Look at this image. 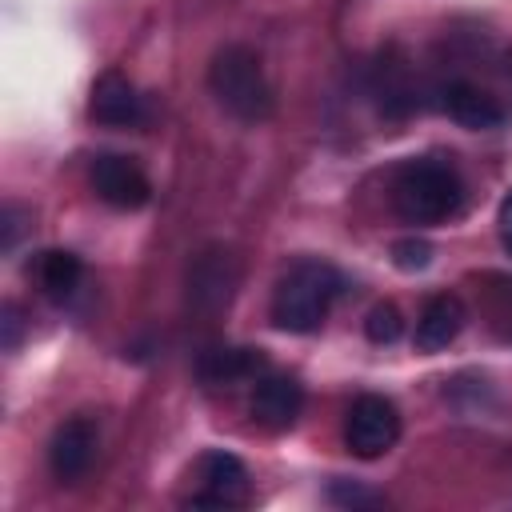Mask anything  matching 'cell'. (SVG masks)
<instances>
[{
  "label": "cell",
  "instance_id": "6",
  "mask_svg": "<svg viewBox=\"0 0 512 512\" xmlns=\"http://www.w3.org/2000/svg\"><path fill=\"white\" fill-rule=\"evenodd\" d=\"M92 188L104 204L124 208V212H136L152 200V184L140 172V164L128 156H116V152H100L92 160Z\"/></svg>",
  "mask_w": 512,
  "mask_h": 512
},
{
  "label": "cell",
  "instance_id": "19",
  "mask_svg": "<svg viewBox=\"0 0 512 512\" xmlns=\"http://www.w3.org/2000/svg\"><path fill=\"white\" fill-rule=\"evenodd\" d=\"M496 232H500L504 252L512 256V188H508V192H504V200H500V212H496Z\"/></svg>",
  "mask_w": 512,
  "mask_h": 512
},
{
  "label": "cell",
  "instance_id": "1",
  "mask_svg": "<svg viewBox=\"0 0 512 512\" xmlns=\"http://www.w3.org/2000/svg\"><path fill=\"white\" fill-rule=\"evenodd\" d=\"M344 280L332 264L324 260H296L272 292V324L284 332H316L332 308V300L340 296Z\"/></svg>",
  "mask_w": 512,
  "mask_h": 512
},
{
  "label": "cell",
  "instance_id": "7",
  "mask_svg": "<svg viewBox=\"0 0 512 512\" xmlns=\"http://www.w3.org/2000/svg\"><path fill=\"white\" fill-rule=\"evenodd\" d=\"M96 420L88 416H72L64 420L52 440H48V468L60 484H76L88 468H92V456H96Z\"/></svg>",
  "mask_w": 512,
  "mask_h": 512
},
{
  "label": "cell",
  "instance_id": "2",
  "mask_svg": "<svg viewBox=\"0 0 512 512\" xmlns=\"http://www.w3.org/2000/svg\"><path fill=\"white\" fill-rule=\"evenodd\" d=\"M464 204V180L456 176L452 164L420 156L400 164L396 180H392V208L400 212V220L408 224H440L448 216H456Z\"/></svg>",
  "mask_w": 512,
  "mask_h": 512
},
{
  "label": "cell",
  "instance_id": "20",
  "mask_svg": "<svg viewBox=\"0 0 512 512\" xmlns=\"http://www.w3.org/2000/svg\"><path fill=\"white\" fill-rule=\"evenodd\" d=\"M16 340H20V312H16V304H4V348L12 352Z\"/></svg>",
  "mask_w": 512,
  "mask_h": 512
},
{
  "label": "cell",
  "instance_id": "18",
  "mask_svg": "<svg viewBox=\"0 0 512 512\" xmlns=\"http://www.w3.org/2000/svg\"><path fill=\"white\" fill-rule=\"evenodd\" d=\"M0 228H4V252H12L16 240H20V204H4V212H0Z\"/></svg>",
  "mask_w": 512,
  "mask_h": 512
},
{
  "label": "cell",
  "instance_id": "12",
  "mask_svg": "<svg viewBox=\"0 0 512 512\" xmlns=\"http://www.w3.org/2000/svg\"><path fill=\"white\" fill-rule=\"evenodd\" d=\"M440 108L460 124V128H472V132H484V128H496L504 124V108L492 92L468 84V80H452L444 84L440 92Z\"/></svg>",
  "mask_w": 512,
  "mask_h": 512
},
{
  "label": "cell",
  "instance_id": "3",
  "mask_svg": "<svg viewBox=\"0 0 512 512\" xmlns=\"http://www.w3.org/2000/svg\"><path fill=\"white\" fill-rule=\"evenodd\" d=\"M208 88L216 96V104L244 120V124H260L272 116L276 100H272V84L264 76L260 56L248 44H224L212 64H208Z\"/></svg>",
  "mask_w": 512,
  "mask_h": 512
},
{
  "label": "cell",
  "instance_id": "16",
  "mask_svg": "<svg viewBox=\"0 0 512 512\" xmlns=\"http://www.w3.org/2000/svg\"><path fill=\"white\" fill-rule=\"evenodd\" d=\"M392 264L400 272H424L432 264V244L424 236H404L392 244Z\"/></svg>",
  "mask_w": 512,
  "mask_h": 512
},
{
  "label": "cell",
  "instance_id": "14",
  "mask_svg": "<svg viewBox=\"0 0 512 512\" xmlns=\"http://www.w3.org/2000/svg\"><path fill=\"white\" fill-rule=\"evenodd\" d=\"M32 272H36V284L44 288V296H52V300H68V296L80 288V280H84V264H80V256L68 252V248H48V252H40Z\"/></svg>",
  "mask_w": 512,
  "mask_h": 512
},
{
  "label": "cell",
  "instance_id": "9",
  "mask_svg": "<svg viewBox=\"0 0 512 512\" xmlns=\"http://www.w3.org/2000/svg\"><path fill=\"white\" fill-rule=\"evenodd\" d=\"M88 116L104 128H136V124H144V96L136 92V84L124 72L112 68L92 84Z\"/></svg>",
  "mask_w": 512,
  "mask_h": 512
},
{
  "label": "cell",
  "instance_id": "8",
  "mask_svg": "<svg viewBox=\"0 0 512 512\" xmlns=\"http://www.w3.org/2000/svg\"><path fill=\"white\" fill-rule=\"evenodd\" d=\"M240 280L236 256L228 248H204L192 264H188V300L200 308H224L232 300V288Z\"/></svg>",
  "mask_w": 512,
  "mask_h": 512
},
{
  "label": "cell",
  "instance_id": "10",
  "mask_svg": "<svg viewBox=\"0 0 512 512\" xmlns=\"http://www.w3.org/2000/svg\"><path fill=\"white\" fill-rule=\"evenodd\" d=\"M304 412V388L296 376L288 372H264L256 380V392H252V416L272 428V432H284L300 420Z\"/></svg>",
  "mask_w": 512,
  "mask_h": 512
},
{
  "label": "cell",
  "instance_id": "11",
  "mask_svg": "<svg viewBox=\"0 0 512 512\" xmlns=\"http://www.w3.org/2000/svg\"><path fill=\"white\" fill-rule=\"evenodd\" d=\"M464 320H468V312H464V300L460 296H452V292L428 296L424 308H420V316H416V352H428L432 356V352L448 348L460 336Z\"/></svg>",
  "mask_w": 512,
  "mask_h": 512
},
{
  "label": "cell",
  "instance_id": "4",
  "mask_svg": "<svg viewBox=\"0 0 512 512\" xmlns=\"http://www.w3.org/2000/svg\"><path fill=\"white\" fill-rule=\"evenodd\" d=\"M396 440H400V412H396V404L388 396H376V392L356 396L348 416H344V444H348V452L360 456V460H376Z\"/></svg>",
  "mask_w": 512,
  "mask_h": 512
},
{
  "label": "cell",
  "instance_id": "13",
  "mask_svg": "<svg viewBox=\"0 0 512 512\" xmlns=\"http://www.w3.org/2000/svg\"><path fill=\"white\" fill-rule=\"evenodd\" d=\"M204 384H240L252 376H264L260 348H208L196 364Z\"/></svg>",
  "mask_w": 512,
  "mask_h": 512
},
{
  "label": "cell",
  "instance_id": "15",
  "mask_svg": "<svg viewBox=\"0 0 512 512\" xmlns=\"http://www.w3.org/2000/svg\"><path fill=\"white\" fill-rule=\"evenodd\" d=\"M364 336L372 340V344H396L400 336H404V316H400V308L396 304H376L368 316H364Z\"/></svg>",
  "mask_w": 512,
  "mask_h": 512
},
{
  "label": "cell",
  "instance_id": "17",
  "mask_svg": "<svg viewBox=\"0 0 512 512\" xmlns=\"http://www.w3.org/2000/svg\"><path fill=\"white\" fill-rule=\"evenodd\" d=\"M328 500L340 504V508H376V504H384L376 492H368V488H360L352 480H332L328 484Z\"/></svg>",
  "mask_w": 512,
  "mask_h": 512
},
{
  "label": "cell",
  "instance_id": "5",
  "mask_svg": "<svg viewBox=\"0 0 512 512\" xmlns=\"http://www.w3.org/2000/svg\"><path fill=\"white\" fill-rule=\"evenodd\" d=\"M248 492H252V480H248L244 460L216 448L200 456V492L188 504L192 508H240L248 504Z\"/></svg>",
  "mask_w": 512,
  "mask_h": 512
}]
</instances>
